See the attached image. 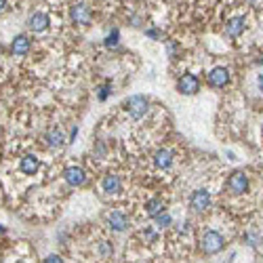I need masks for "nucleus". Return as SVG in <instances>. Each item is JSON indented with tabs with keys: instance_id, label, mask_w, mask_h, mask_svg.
<instances>
[{
	"instance_id": "f257e3e1",
	"label": "nucleus",
	"mask_w": 263,
	"mask_h": 263,
	"mask_svg": "<svg viewBox=\"0 0 263 263\" xmlns=\"http://www.w3.org/2000/svg\"><path fill=\"white\" fill-rule=\"evenodd\" d=\"M200 248L207 255H217L226 248V238H223L219 232H215V229H209L200 238Z\"/></svg>"
},
{
	"instance_id": "f03ea898",
	"label": "nucleus",
	"mask_w": 263,
	"mask_h": 263,
	"mask_svg": "<svg viewBox=\"0 0 263 263\" xmlns=\"http://www.w3.org/2000/svg\"><path fill=\"white\" fill-rule=\"evenodd\" d=\"M124 107L133 120H141L147 114V110H150V99L145 95H133V97L126 99Z\"/></svg>"
},
{
	"instance_id": "7ed1b4c3",
	"label": "nucleus",
	"mask_w": 263,
	"mask_h": 263,
	"mask_svg": "<svg viewBox=\"0 0 263 263\" xmlns=\"http://www.w3.org/2000/svg\"><path fill=\"white\" fill-rule=\"evenodd\" d=\"M228 192L232 196L246 194V192H248V177H246V173L236 171L234 175H229V179H228Z\"/></svg>"
},
{
	"instance_id": "20e7f679",
	"label": "nucleus",
	"mask_w": 263,
	"mask_h": 263,
	"mask_svg": "<svg viewBox=\"0 0 263 263\" xmlns=\"http://www.w3.org/2000/svg\"><path fill=\"white\" fill-rule=\"evenodd\" d=\"M210 202H213V198H210L209 190H196L194 194L190 196V209L194 210V213H204V210H209Z\"/></svg>"
},
{
	"instance_id": "39448f33",
	"label": "nucleus",
	"mask_w": 263,
	"mask_h": 263,
	"mask_svg": "<svg viewBox=\"0 0 263 263\" xmlns=\"http://www.w3.org/2000/svg\"><path fill=\"white\" fill-rule=\"evenodd\" d=\"M229 80H232V74H229V70L228 68H221V66H217L213 68L210 72L207 74V82L213 88H223V87H228L229 85Z\"/></svg>"
},
{
	"instance_id": "423d86ee",
	"label": "nucleus",
	"mask_w": 263,
	"mask_h": 263,
	"mask_svg": "<svg viewBox=\"0 0 263 263\" xmlns=\"http://www.w3.org/2000/svg\"><path fill=\"white\" fill-rule=\"evenodd\" d=\"M177 91L181 95H196L198 91H200V80H198V76L183 74L181 78L177 80Z\"/></svg>"
},
{
	"instance_id": "0eeeda50",
	"label": "nucleus",
	"mask_w": 263,
	"mask_h": 263,
	"mask_svg": "<svg viewBox=\"0 0 263 263\" xmlns=\"http://www.w3.org/2000/svg\"><path fill=\"white\" fill-rule=\"evenodd\" d=\"M70 17H72L74 23L78 25H88L93 19V13H91V6H87L85 2H78L72 6V11H70Z\"/></svg>"
},
{
	"instance_id": "6e6552de",
	"label": "nucleus",
	"mask_w": 263,
	"mask_h": 263,
	"mask_svg": "<svg viewBox=\"0 0 263 263\" xmlns=\"http://www.w3.org/2000/svg\"><path fill=\"white\" fill-rule=\"evenodd\" d=\"M63 179H66L68 185H72V188H78V185H85L87 173L82 171L80 166H68V169L63 171Z\"/></svg>"
},
{
	"instance_id": "1a4fd4ad",
	"label": "nucleus",
	"mask_w": 263,
	"mask_h": 263,
	"mask_svg": "<svg viewBox=\"0 0 263 263\" xmlns=\"http://www.w3.org/2000/svg\"><path fill=\"white\" fill-rule=\"evenodd\" d=\"M107 226H110L112 232H124V229H129V217L124 213H120V210H112L110 215H107Z\"/></svg>"
},
{
	"instance_id": "9d476101",
	"label": "nucleus",
	"mask_w": 263,
	"mask_h": 263,
	"mask_svg": "<svg viewBox=\"0 0 263 263\" xmlns=\"http://www.w3.org/2000/svg\"><path fill=\"white\" fill-rule=\"evenodd\" d=\"M49 15L47 13H42V11H38V13H32L30 19H28V28L32 32H36V34H40V32H44L49 28Z\"/></svg>"
},
{
	"instance_id": "9b49d317",
	"label": "nucleus",
	"mask_w": 263,
	"mask_h": 263,
	"mask_svg": "<svg viewBox=\"0 0 263 263\" xmlns=\"http://www.w3.org/2000/svg\"><path fill=\"white\" fill-rule=\"evenodd\" d=\"M44 141H47V145L51 150H59V147L66 143V135H63L59 126H51V129L44 133Z\"/></svg>"
},
{
	"instance_id": "f8f14e48",
	"label": "nucleus",
	"mask_w": 263,
	"mask_h": 263,
	"mask_svg": "<svg viewBox=\"0 0 263 263\" xmlns=\"http://www.w3.org/2000/svg\"><path fill=\"white\" fill-rule=\"evenodd\" d=\"M245 30H246V17H242V15H236L226 23V34L229 38H238Z\"/></svg>"
},
{
	"instance_id": "ddd939ff",
	"label": "nucleus",
	"mask_w": 263,
	"mask_h": 263,
	"mask_svg": "<svg viewBox=\"0 0 263 263\" xmlns=\"http://www.w3.org/2000/svg\"><path fill=\"white\" fill-rule=\"evenodd\" d=\"M30 47H32L30 38L25 34H19V36H15V40L11 42V53L15 57H23V55H28Z\"/></svg>"
},
{
	"instance_id": "4468645a",
	"label": "nucleus",
	"mask_w": 263,
	"mask_h": 263,
	"mask_svg": "<svg viewBox=\"0 0 263 263\" xmlns=\"http://www.w3.org/2000/svg\"><path fill=\"white\" fill-rule=\"evenodd\" d=\"M101 190H104L105 194H118V192L123 190V181H120L118 175L107 173V175L104 177V181H101Z\"/></svg>"
},
{
	"instance_id": "2eb2a0df",
	"label": "nucleus",
	"mask_w": 263,
	"mask_h": 263,
	"mask_svg": "<svg viewBox=\"0 0 263 263\" xmlns=\"http://www.w3.org/2000/svg\"><path fill=\"white\" fill-rule=\"evenodd\" d=\"M173 164V152L171 150H158L154 154V166L160 171H166Z\"/></svg>"
},
{
	"instance_id": "dca6fc26",
	"label": "nucleus",
	"mask_w": 263,
	"mask_h": 263,
	"mask_svg": "<svg viewBox=\"0 0 263 263\" xmlns=\"http://www.w3.org/2000/svg\"><path fill=\"white\" fill-rule=\"evenodd\" d=\"M19 169H21V173H25V175H36L38 169H40V162H38L36 156L28 154L25 158H21V164H19Z\"/></svg>"
},
{
	"instance_id": "f3484780",
	"label": "nucleus",
	"mask_w": 263,
	"mask_h": 263,
	"mask_svg": "<svg viewBox=\"0 0 263 263\" xmlns=\"http://www.w3.org/2000/svg\"><path fill=\"white\" fill-rule=\"evenodd\" d=\"M162 210H166V204H164V200H160V198H152V200H147L145 202V215L147 217H158Z\"/></svg>"
},
{
	"instance_id": "a211bd4d",
	"label": "nucleus",
	"mask_w": 263,
	"mask_h": 263,
	"mask_svg": "<svg viewBox=\"0 0 263 263\" xmlns=\"http://www.w3.org/2000/svg\"><path fill=\"white\" fill-rule=\"evenodd\" d=\"M118 40H120V32H118V30H112L110 34L105 36V47H107V49H114V47L118 44Z\"/></svg>"
},
{
	"instance_id": "6ab92c4d",
	"label": "nucleus",
	"mask_w": 263,
	"mask_h": 263,
	"mask_svg": "<svg viewBox=\"0 0 263 263\" xmlns=\"http://www.w3.org/2000/svg\"><path fill=\"white\" fill-rule=\"evenodd\" d=\"M154 219H156V223H158V228H169L171 223H173V217L166 213V210H162V213H160L158 217H154Z\"/></svg>"
},
{
	"instance_id": "aec40b11",
	"label": "nucleus",
	"mask_w": 263,
	"mask_h": 263,
	"mask_svg": "<svg viewBox=\"0 0 263 263\" xmlns=\"http://www.w3.org/2000/svg\"><path fill=\"white\" fill-rule=\"evenodd\" d=\"M245 242H246V245L248 246H259V242H261V236L257 234V232H246L245 234Z\"/></svg>"
},
{
	"instance_id": "412c9836",
	"label": "nucleus",
	"mask_w": 263,
	"mask_h": 263,
	"mask_svg": "<svg viewBox=\"0 0 263 263\" xmlns=\"http://www.w3.org/2000/svg\"><path fill=\"white\" fill-rule=\"evenodd\" d=\"M110 93H112V85H104L99 88V93H97V99L99 101H105L107 97H110Z\"/></svg>"
},
{
	"instance_id": "4be33fe9",
	"label": "nucleus",
	"mask_w": 263,
	"mask_h": 263,
	"mask_svg": "<svg viewBox=\"0 0 263 263\" xmlns=\"http://www.w3.org/2000/svg\"><path fill=\"white\" fill-rule=\"evenodd\" d=\"M99 255H101V259H107L112 255V245H107V242H104V245L99 246Z\"/></svg>"
},
{
	"instance_id": "5701e85b",
	"label": "nucleus",
	"mask_w": 263,
	"mask_h": 263,
	"mask_svg": "<svg viewBox=\"0 0 263 263\" xmlns=\"http://www.w3.org/2000/svg\"><path fill=\"white\" fill-rule=\"evenodd\" d=\"M166 51H169V57H175L177 51H179L177 42H175V40H169V42H166Z\"/></svg>"
},
{
	"instance_id": "b1692460",
	"label": "nucleus",
	"mask_w": 263,
	"mask_h": 263,
	"mask_svg": "<svg viewBox=\"0 0 263 263\" xmlns=\"http://www.w3.org/2000/svg\"><path fill=\"white\" fill-rule=\"evenodd\" d=\"M145 36H150V38H154V40H156V38H160V32H158L156 28H147V30H145Z\"/></svg>"
},
{
	"instance_id": "393cba45",
	"label": "nucleus",
	"mask_w": 263,
	"mask_h": 263,
	"mask_svg": "<svg viewBox=\"0 0 263 263\" xmlns=\"http://www.w3.org/2000/svg\"><path fill=\"white\" fill-rule=\"evenodd\" d=\"M47 261H49V263H57V261H61V259L57 257V255H49V257H47Z\"/></svg>"
},
{
	"instance_id": "a878e982",
	"label": "nucleus",
	"mask_w": 263,
	"mask_h": 263,
	"mask_svg": "<svg viewBox=\"0 0 263 263\" xmlns=\"http://www.w3.org/2000/svg\"><path fill=\"white\" fill-rule=\"evenodd\" d=\"M76 135H78V129L74 126V129H72V135H70V141H74V139H76Z\"/></svg>"
},
{
	"instance_id": "bb28decb",
	"label": "nucleus",
	"mask_w": 263,
	"mask_h": 263,
	"mask_svg": "<svg viewBox=\"0 0 263 263\" xmlns=\"http://www.w3.org/2000/svg\"><path fill=\"white\" fill-rule=\"evenodd\" d=\"M257 85H259V88H261V91H263V74H261L259 78H257Z\"/></svg>"
},
{
	"instance_id": "cd10ccee",
	"label": "nucleus",
	"mask_w": 263,
	"mask_h": 263,
	"mask_svg": "<svg viewBox=\"0 0 263 263\" xmlns=\"http://www.w3.org/2000/svg\"><path fill=\"white\" fill-rule=\"evenodd\" d=\"M4 6H6V0H0V11H4Z\"/></svg>"
},
{
	"instance_id": "c85d7f7f",
	"label": "nucleus",
	"mask_w": 263,
	"mask_h": 263,
	"mask_svg": "<svg viewBox=\"0 0 263 263\" xmlns=\"http://www.w3.org/2000/svg\"><path fill=\"white\" fill-rule=\"evenodd\" d=\"M251 2H255V0H251Z\"/></svg>"
}]
</instances>
